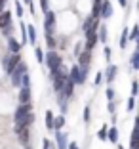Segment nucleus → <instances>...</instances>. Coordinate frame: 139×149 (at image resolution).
Here are the masks:
<instances>
[{
  "instance_id": "1",
  "label": "nucleus",
  "mask_w": 139,
  "mask_h": 149,
  "mask_svg": "<svg viewBox=\"0 0 139 149\" xmlns=\"http://www.w3.org/2000/svg\"><path fill=\"white\" fill-rule=\"evenodd\" d=\"M44 61L48 63V69H50V73H52V74H55L57 71H59V67L63 65V57H61L57 52L50 50V52L46 54V56H44Z\"/></svg>"
},
{
  "instance_id": "2",
  "label": "nucleus",
  "mask_w": 139,
  "mask_h": 149,
  "mask_svg": "<svg viewBox=\"0 0 139 149\" xmlns=\"http://www.w3.org/2000/svg\"><path fill=\"white\" fill-rule=\"evenodd\" d=\"M25 73H27V65H25L23 61H19L17 65L13 67V71L10 73V77H12V84H13L15 88L21 86V79H23V74H25Z\"/></svg>"
},
{
  "instance_id": "3",
  "label": "nucleus",
  "mask_w": 139,
  "mask_h": 149,
  "mask_svg": "<svg viewBox=\"0 0 139 149\" xmlns=\"http://www.w3.org/2000/svg\"><path fill=\"white\" fill-rule=\"evenodd\" d=\"M19 61H21V56H19V52H17V54H12V56H4V57H2V65H4L6 74L12 73L13 67L17 65Z\"/></svg>"
},
{
  "instance_id": "4",
  "label": "nucleus",
  "mask_w": 139,
  "mask_h": 149,
  "mask_svg": "<svg viewBox=\"0 0 139 149\" xmlns=\"http://www.w3.org/2000/svg\"><path fill=\"white\" fill-rule=\"evenodd\" d=\"M44 31H46V35H53V31H55V13L52 10H48L44 15Z\"/></svg>"
},
{
  "instance_id": "5",
  "label": "nucleus",
  "mask_w": 139,
  "mask_h": 149,
  "mask_svg": "<svg viewBox=\"0 0 139 149\" xmlns=\"http://www.w3.org/2000/svg\"><path fill=\"white\" fill-rule=\"evenodd\" d=\"M29 113H33V105H30V101H29V103H21V105L15 109V117H13V120L17 123V120L25 118Z\"/></svg>"
},
{
  "instance_id": "6",
  "label": "nucleus",
  "mask_w": 139,
  "mask_h": 149,
  "mask_svg": "<svg viewBox=\"0 0 139 149\" xmlns=\"http://www.w3.org/2000/svg\"><path fill=\"white\" fill-rule=\"evenodd\" d=\"M97 44V29H88L86 31V50H91Z\"/></svg>"
},
{
  "instance_id": "7",
  "label": "nucleus",
  "mask_w": 139,
  "mask_h": 149,
  "mask_svg": "<svg viewBox=\"0 0 139 149\" xmlns=\"http://www.w3.org/2000/svg\"><path fill=\"white\" fill-rule=\"evenodd\" d=\"M99 15H101V17H111V15H113V4H111L109 0H101Z\"/></svg>"
},
{
  "instance_id": "8",
  "label": "nucleus",
  "mask_w": 139,
  "mask_h": 149,
  "mask_svg": "<svg viewBox=\"0 0 139 149\" xmlns=\"http://www.w3.org/2000/svg\"><path fill=\"white\" fill-rule=\"evenodd\" d=\"M76 57H78V65L88 67V65H90V61H91V50H84V52H80Z\"/></svg>"
},
{
  "instance_id": "9",
  "label": "nucleus",
  "mask_w": 139,
  "mask_h": 149,
  "mask_svg": "<svg viewBox=\"0 0 139 149\" xmlns=\"http://www.w3.org/2000/svg\"><path fill=\"white\" fill-rule=\"evenodd\" d=\"M55 140H57V149H67V145H69L67 134H63V132L55 130Z\"/></svg>"
},
{
  "instance_id": "10",
  "label": "nucleus",
  "mask_w": 139,
  "mask_h": 149,
  "mask_svg": "<svg viewBox=\"0 0 139 149\" xmlns=\"http://www.w3.org/2000/svg\"><path fill=\"white\" fill-rule=\"evenodd\" d=\"M17 97H19V103H29L30 101V86H21Z\"/></svg>"
},
{
  "instance_id": "11",
  "label": "nucleus",
  "mask_w": 139,
  "mask_h": 149,
  "mask_svg": "<svg viewBox=\"0 0 139 149\" xmlns=\"http://www.w3.org/2000/svg\"><path fill=\"white\" fill-rule=\"evenodd\" d=\"M8 48H10V52H12V54H17V52H21V44H19L15 38L10 36V38H8Z\"/></svg>"
},
{
  "instance_id": "12",
  "label": "nucleus",
  "mask_w": 139,
  "mask_h": 149,
  "mask_svg": "<svg viewBox=\"0 0 139 149\" xmlns=\"http://www.w3.org/2000/svg\"><path fill=\"white\" fill-rule=\"evenodd\" d=\"M25 31H27V36H29V40H27V42L35 44L36 42V29L33 25H25Z\"/></svg>"
},
{
  "instance_id": "13",
  "label": "nucleus",
  "mask_w": 139,
  "mask_h": 149,
  "mask_svg": "<svg viewBox=\"0 0 139 149\" xmlns=\"http://www.w3.org/2000/svg\"><path fill=\"white\" fill-rule=\"evenodd\" d=\"M91 27H93V29H97V27H99V21H97V19H93V17L90 15V17H88L86 21H84V27H82V31L86 33L88 29H91Z\"/></svg>"
},
{
  "instance_id": "14",
  "label": "nucleus",
  "mask_w": 139,
  "mask_h": 149,
  "mask_svg": "<svg viewBox=\"0 0 139 149\" xmlns=\"http://www.w3.org/2000/svg\"><path fill=\"white\" fill-rule=\"evenodd\" d=\"M12 23V13L10 12H0V29Z\"/></svg>"
},
{
  "instance_id": "15",
  "label": "nucleus",
  "mask_w": 139,
  "mask_h": 149,
  "mask_svg": "<svg viewBox=\"0 0 139 149\" xmlns=\"http://www.w3.org/2000/svg\"><path fill=\"white\" fill-rule=\"evenodd\" d=\"M116 65H109V69H107V73H105V79H107V82H113L114 79H116Z\"/></svg>"
},
{
  "instance_id": "16",
  "label": "nucleus",
  "mask_w": 139,
  "mask_h": 149,
  "mask_svg": "<svg viewBox=\"0 0 139 149\" xmlns=\"http://www.w3.org/2000/svg\"><path fill=\"white\" fill-rule=\"evenodd\" d=\"M86 74H88V67L78 65V80H76V84H84V80H86Z\"/></svg>"
},
{
  "instance_id": "17",
  "label": "nucleus",
  "mask_w": 139,
  "mask_h": 149,
  "mask_svg": "<svg viewBox=\"0 0 139 149\" xmlns=\"http://www.w3.org/2000/svg\"><path fill=\"white\" fill-rule=\"evenodd\" d=\"M65 126V117L61 115V117H53V130H61V128Z\"/></svg>"
},
{
  "instance_id": "18",
  "label": "nucleus",
  "mask_w": 139,
  "mask_h": 149,
  "mask_svg": "<svg viewBox=\"0 0 139 149\" xmlns=\"http://www.w3.org/2000/svg\"><path fill=\"white\" fill-rule=\"evenodd\" d=\"M107 140H109V141H113V143H116V141H118V130H116L114 126L109 130V134H107Z\"/></svg>"
},
{
  "instance_id": "19",
  "label": "nucleus",
  "mask_w": 139,
  "mask_h": 149,
  "mask_svg": "<svg viewBox=\"0 0 139 149\" xmlns=\"http://www.w3.org/2000/svg\"><path fill=\"white\" fill-rule=\"evenodd\" d=\"M17 136H19V141H21V143H27V141H29V128H23V130H19Z\"/></svg>"
},
{
  "instance_id": "20",
  "label": "nucleus",
  "mask_w": 139,
  "mask_h": 149,
  "mask_svg": "<svg viewBox=\"0 0 139 149\" xmlns=\"http://www.w3.org/2000/svg\"><path fill=\"white\" fill-rule=\"evenodd\" d=\"M97 29H99V33H97V40H99V42H107V31H105V27L99 25Z\"/></svg>"
},
{
  "instance_id": "21",
  "label": "nucleus",
  "mask_w": 139,
  "mask_h": 149,
  "mask_svg": "<svg viewBox=\"0 0 139 149\" xmlns=\"http://www.w3.org/2000/svg\"><path fill=\"white\" fill-rule=\"evenodd\" d=\"M46 126L50 130H53V113L52 111H46Z\"/></svg>"
},
{
  "instance_id": "22",
  "label": "nucleus",
  "mask_w": 139,
  "mask_h": 149,
  "mask_svg": "<svg viewBox=\"0 0 139 149\" xmlns=\"http://www.w3.org/2000/svg\"><path fill=\"white\" fill-rule=\"evenodd\" d=\"M131 67L139 71V52H133V56H131Z\"/></svg>"
},
{
  "instance_id": "23",
  "label": "nucleus",
  "mask_w": 139,
  "mask_h": 149,
  "mask_svg": "<svg viewBox=\"0 0 139 149\" xmlns=\"http://www.w3.org/2000/svg\"><path fill=\"white\" fill-rule=\"evenodd\" d=\"M120 48H126L128 46V29H124V33H122V36H120Z\"/></svg>"
},
{
  "instance_id": "24",
  "label": "nucleus",
  "mask_w": 139,
  "mask_h": 149,
  "mask_svg": "<svg viewBox=\"0 0 139 149\" xmlns=\"http://www.w3.org/2000/svg\"><path fill=\"white\" fill-rule=\"evenodd\" d=\"M69 79L76 84V80H78V65H74L73 69H71V77H69Z\"/></svg>"
},
{
  "instance_id": "25",
  "label": "nucleus",
  "mask_w": 139,
  "mask_h": 149,
  "mask_svg": "<svg viewBox=\"0 0 139 149\" xmlns=\"http://www.w3.org/2000/svg\"><path fill=\"white\" fill-rule=\"evenodd\" d=\"M137 36H139V29H137V25H133L131 33L128 35V40H137Z\"/></svg>"
},
{
  "instance_id": "26",
  "label": "nucleus",
  "mask_w": 139,
  "mask_h": 149,
  "mask_svg": "<svg viewBox=\"0 0 139 149\" xmlns=\"http://www.w3.org/2000/svg\"><path fill=\"white\" fill-rule=\"evenodd\" d=\"M46 44H48V48H55V38H53V35H46Z\"/></svg>"
},
{
  "instance_id": "27",
  "label": "nucleus",
  "mask_w": 139,
  "mask_h": 149,
  "mask_svg": "<svg viewBox=\"0 0 139 149\" xmlns=\"http://www.w3.org/2000/svg\"><path fill=\"white\" fill-rule=\"evenodd\" d=\"M35 56H36V61L44 63V52H42L40 48H36V50H35Z\"/></svg>"
},
{
  "instance_id": "28",
  "label": "nucleus",
  "mask_w": 139,
  "mask_h": 149,
  "mask_svg": "<svg viewBox=\"0 0 139 149\" xmlns=\"http://www.w3.org/2000/svg\"><path fill=\"white\" fill-rule=\"evenodd\" d=\"M97 138H99V140H103V141L107 140V126H103L99 132H97Z\"/></svg>"
},
{
  "instance_id": "29",
  "label": "nucleus",
  "mask_w": 139,
  "mask_h": 149,
  "mask_svg": "<svg viewBox=\"0 0 139 149\" xmlns=\"http://www.w3.org/2000/svg\"><path fill=\"white\" fill-rule=\"evenodd\" d=\"M2 33H4L6 36H10V35H12V33H13V25H12V23H10V25L2 27Z\"/></svg>"
},
{
  "instance_id": "30",
  "label": "nucleus",
  "mask_w": 139,
  "mask_h": 149,
  "mask_svg": "<svg viewBox=\"0 0 139 149\" xmlns=\"http://www.w3.org/2000/svg\"><path fill=\"white\" fill-rule=\"evenodd\" d=\"M15 12H17V17H21V15H23V6H21V2H15Z\"/></svg>"
},
{
  "instance_id": "31",
  "label": "nucleus",
  "mask_w": 139,
  "mask_h": 149,
  "mask_svg": "<svg viewBox=\"0 0 139 149\" xmlns=\"http://www.w3.org/2000/svg\"><path fill=\"white\" fill-rule=\"evenodd\" d=\"M133 107H135V96H131L130 100H128V109L131 111V109H133Z\"/></svg>"
},
{
  "instance_id": "32",
  "label": "nucleus",
  "mask_w": 139,
  "mask_h": 149,
  "mask_svg": "<svg viewBox=\"0 0 139 149\" xmlns=\"http://www.w3.org/2000/svg\"><path fill=\"white\" fill-rule=\"evenodd\" d=\"M137 90H139V84L131 82V96H137Z\"/></svg>"
},
{
  "instance_id": "33",
  "label": "nucleus",
  "mask_w": 139,
  "mask_h": 149,
  "mask_svg": "<svg viewBox=\"0 0 139 149\" xmlns=\"http://www.w3.org/2000/svg\"><path fill=\"white\" fill-rule=\"evenodd\" d=\"M84 123H90V107L84 109Z\"/></svg>"
},
{
  "instance_id": "34",
  "label": "nucleus",
  "mask_w": 139,
  "mask_h": 149,
  "mask_svg": "<svg viewBox=\"0 0 139 149\" xmlns=\"http://www.w3.org/2000/svg\"><path fill=\"white\" fill-rule=\"evenodd\" d=\"M40 6H42V10H44V13H46V12H48V0H40Z\"/></svg>"
},
{
  "instance_id": "35",
  "label": "nucleus",
  "mask_w": 139,
  "mask_h": 149,
  "mask_svg": "<svg viewBox=\"0 0 139 149\" xmlns=\"http://www.w3.org/2000/svg\"><path fill=\"white\" fill-rule=\"evenodd\" d=\"M111 54H113L111 48H109V46H105V57H107V61H111Z\"/></svg>"
},
{
  "instance_id": "36",
  "label": "nucleus",
  "mask_w": 139,
  "mask_h": 149,
  "mask_svg": "<svg viewBox=\"0 0 139 149\" xmlns=\"http://www.w3.org/2000/svg\"><path fill=\"white\" fill-rule=\"evenodd\" d=\"M42 143H44V149H50V147H52V141H50L48 138H44V141H42Z\"/></svg>"
},
{
  "instance_id": "37",
  "label": "nucleus",
  "mask_w": 139,
  "mask_h": 149,
  "mask_svg": "<svg viewBox=\"0 0 139 149\" xmlns=\"http://www.w3.org/2000/svg\"><path fill=\"white\" fill-rule=\"evenodd\" d=\"M107 97H109V101H113V97H114V90H107Z\"/></svg>"
},
{
  "instance_id": "38",
  "label": "nucleus",
  "mask_w": 139,
  "mask_h": 149,
  "mask_svg": "<svg viewBox=\"0 0 139 149\" xmlns=\"http://www.w3.org/2000/svg\"><path fill=\"white\" fill-rule=\"evenodd\" d=\"M80 52H82V46H80V44H76V48H74V56H78Z\"/></svg>"
},
{
  "instance_id": "39",
  "label": "nucleus",
  "mask_w": 139,
  "mask_h": 149,
  "mask_svg": "<svg viewBox=\"0 0 139 149\" xmlns=\"http://www.w3.org/2000/svg\"><path fill=\"white\" fill-rule=\"evenodd\" d=\"M6 2H8V0H0V12H4V6H6Z\"/></svg>"
},
{
  "instance_id": "40",
  "label": "nucleus",
  "mask_w": 139,
  "mask_h": 149,
  "mask_svg": "<svg viewBox=\"0 0 139 149\" xmlns=\"http://www.w3.org/2000/svg\"><path fill=\"white\" fill-rule=\"evenodd\" d=\"M67 149H78V145H76V143H69V145H67Z\"/></svg>"
},
{
  "instance_id": "41",
  "label": "nucleus",
  "mask_w": 139,
  "mask_h": 149,
  "mask_svg": "<svg viewBox=\"0 0 139 149\" xmlns=\"http://www.w3.org/2000/svg\"><path fill=\"white\" fill-rule=\"evenodd\" d=\"M118 2H120V6H124V8L128 6V0H118Z\"/></svg>"
},
{
  "instance_id": "42",
  "label": "nucleus",
  "mask_w": 139,
  "mask_h": 149,
  "mask_svg": "<svg viewBox=\"0 0 139 149\" xmlns=\"http://www.w3.org/2000/svg\"><path fill=\"white\" fill-rule=\"evenodd\" d=\"M93 4H101V0H93Z\"/></svg>"
},
{
  "instance_id": "43",
  "label": "nucleus",
  "mask_w": 139,
  "mask_h": 149,
  "mask_svg": "<svg viewBox=\"0 0 139 149\" xmlns=\"http://www.w3.org/2000/svg\"><path fill=\"white\" fill-rule=\"evenodd\" d=\"M118 149H124V147H118Z\"/></svg>"
},
{
  "instance_id": "44",
  "label": "nucleus",
  "mask_w": 139,
  "mask_h": 149,
  "mask_svg": "<svg viewBox=\"0 0 139 149\" xmlns=\"http://www.w3.org/2000/svg\"><path fill=\"white\" fill-rule=\"evenodd\" d=\"M25 149H30V147H25Z\"/></svg>"
}]
</instances>
